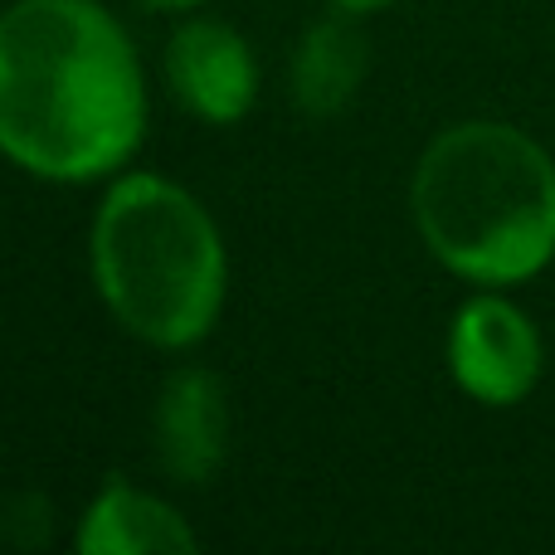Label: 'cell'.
<instances>
[{"instance_id":"1","label":"cell","mask_w":555,"mask_h":555,"mask_svg":"<svg viewBox=\"0 0 555 555\" xmlns=\"http://www.w3.org/2000/svg\"><path fill=\"white\" fill-rule=\"evenodd\" d=\"M146 93L132 39L98 0L0 10V152L44 181H93L137 152Z\"/></svg>"},{"instance_id":"2","label":"cell","mask_w":555,"mask_h":555,"mask_svg":"<svg viewBox=\"0 0 555 555\" xmlns=\"http://www.w3.org/2000/svg\"><path fill=\"white\" fill-rule=\"evenodd\" d=\"M414 224L468 283H521L555 259V166L507 122H459L414 171Z\"/></svg>"},{"instance_id":"3","label":"cell","mask_w":555,"mask_h":555,"mask_svg":"<svg viewBox=\"0 0 555 555\" xmlns=\"http://www.w3.org/2000/svg\"><path fill=\"white\" fill-rule=\"evenodd\" d=\"M93 283L152 346H195L224 302V244L195 195L162 176H122L93 220Z\"/></svg>"},{"instance_id":"4","label":"cell","mask_w":555,"mask_h":555,"mask_svg":"<svg viewBox=\"0 0 555 555\" xmlns=\"http://www.w3.org/2000/svg\"><path fill=\"white\" fill-rule=\"evenodd\" d=\"M449 371L473 400L517 404L541 380V336L521 307L502 297H473L453 317Z\"/></svg>"},{"instance_id":"5","label":"cell","mask_w":555,"mask_h":555,"mask_svg":"<svg viewBox=\"0 0 555 555\" xmlns=\"http://www.w3.org/2000/svg\"><path fill=\"white\" fill-rule=\"evenodd\" d=\"M166 78L176 98L205 122H240L259 98L254 49L220 20H185L166 44Z\"/></svg>"},{"instance_id":"6","label":"cell","mask_w":555,"mask_h":555,"mask_svg":"<svg viewBox=\"0 0 555 555\" xmlns=\"http://www.w3.org/2000/svg\"><path fill=\"white\" fill-rule=\"evenodd\" d=\"M230 449V404L224 385L201 365H181L156 400V453L176 482H210Z\"/></svg>"},{"instance_id":"7","label":"cell","mask_w":555,"mask_h":555,"mask_svg":"<svg viewBox=\"0 0 555 555\" xmlns=\"http://www.w3.org/2000/svg\"><path fill=\"white\" fill-rule=\"evenodd\" d=\"M195 531L176 507H166L152 492H137L132 482L113 478L93 498L78 527V551L83 555H181L195 551Z\"/></svg>"},{"instance_id":"8","label":"cell","mask_w":555,"mask_h":555,"mask_svg":"<svg viewBox=\"0 0 555 555\" xmlns=\"http://www.w3.org/2000/svg\"><path fill=\"white\" fill-rule=\"evenodd\" d=\"M365 35L356 29L351 10L317 20L293 49V103L307 117H332L356 98L365 78Z\"/></svg>"},{"instance_id":"9","label":"cell","mask_w":555,"mask_h":555,"mask_svg":"<svg viewBox=\"0 0 555 555\" xmlns=\"http://www.w3.org/2000/svg\"><path fill=\"white\" fill-rule=\"evenodd\" d=\"M336 10H351V15H365V10H380V5H390V0H332Z\"/></svg>"},{"instance_id":"10","label":"cell","mask_w":555,"mask_h":555,"mask_svg":"<svg viewBox=\"0 0 555 555\" xmlns=\"http://www.w3.org/2000/svg\"><path fill=\"white\" fill-rule=\"evenodd\" d=\"M142 5H156V10H191V5H205V0H142Z\"/></svg>"}]
</instances>
